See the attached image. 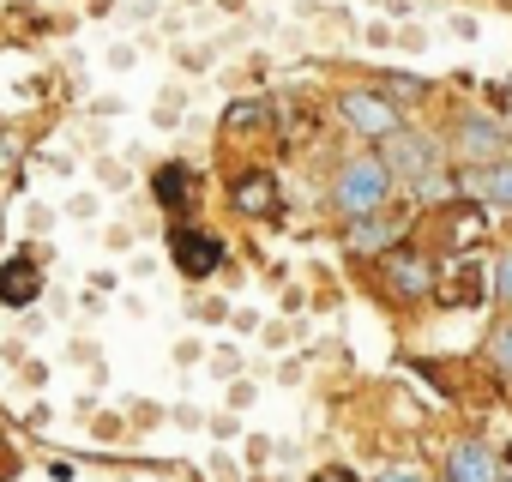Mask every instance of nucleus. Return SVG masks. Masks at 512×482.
I'll return each instance as SVG.
<instances>
[{
	"instance_id": "obj_15",
	"label": "nucleus",
	"mask_w": 512,
	"mask_h": 482,
	"mask_svg": "<svg viewBox=\"0 0 512 482\" xmlns=\"http://www.w3.org/2000/svg\"><path fill=\"white\" fill-rule=\"evenodd\" d=\"M446 241L452 248H476L482 241V211H452L446 217Z\"/></svg>"
},
{
	"instance_id": "obj_11",
	"label": "nucleus",
	"mask_w": 512,
	"mask_h": 482,
	"mask_svg": "<svg viewBox=\"0 0 512 482\" xmlns=\"http://www.w3.org/2000/svg\"><path fill=\"white\" fill-rule=\"evenodd\" d=\"M37 290H43V272L31 266V254H19V260L0 266V302H7V308H31Z\"/></svg>"
},
{
	"instance_id": "obj_19",
	"label": "nucleus",
	"mask_w": 512,
	"mask_h": 482,
	"mask_svg": "<svg viewBox=\"0 0 512 482\" xmlns=\"http://www.w3.org/2000/svg\"><path fill=\"white\" fill-rule=\"evenodd\" d=\"M320 482H356V470H344V464H326V470H320Z\"/></svg>"
},
{
	"instance_id": "obj_1",
	"label": "nucleus",
	"mask_w": 512,
	"mask_h": 482,
	"mask_svg": "<svg viewBox=\"0 0 512 482\" xmlns=\"http://www.w3.org/2000/svg\"><path fill=\"white\" fill-rule=\"evenodd\" d=\"M392 193H398V181L386 175L380 151H350V157L332 169V205H338L344 223H350V217H374V211H386Z\"/></svg>"
},
{
	"instance_id": "obj_16",
	"label": "nucleus",
	"mask_w": 512,
	"mask_h": 482,
	"mask_svg": "<svg viewBox=\"0 0 512 482\" xmlns=\"http://www.w3.org/2000/svg\"><path fill=\"white\" fill-rule=\"evenodd\" d=\"M380 91L392 103H422L428 97V79H410V73H380Z\"/></svg>"
},
{
	"instance_id": "obj_8",
	"label": "nucleus",
	"mask_w": 512,
	"mask_h": 482,
	"mask_svg": "<svg viewBox=\"0 0 512 482\" xmlns=\"http://www.w3.org/2000/svg\"><path fill=\"white\" fill-rule=\"evenodd\" d=\"M229 205L241 211V217H278V181L266 175V169H241L235 175V187H229Z\"/></svg>"
},
{
	"instance_id": "obj_6",
	"label": "nucleus",
	"mask_w": 512,
	"mask_h": 482,
	"mask_svg": "<svg viewBox=\"0 0 512 482\" xmlns=\"http://www.w3.org/2000/svg\"><path fill=\"white\" fill-rule=\"evenodd\" d=\"M169 260H175V272H187V278H211V272L223 266V241H217L211 229H199V223H175V229H169Z\"/></svg>"
},
{
	"instance_id": "obj_10",
	"label": "nucleus",
	"mask_w": 512,
	"mask_h": 482,
	"mask_svg": "<svg viewBox=\"0 0 512 482\" xmlns=\"http://www.w3.org/2000/svg\"><path fill=\"white\" fill-rule=\"evenodd\" d=\"M458 193H470L494 211H512V157L488 163V169H458Z\"/></svg>"
},
{
	"instance_id": "obj_7",
	"label": "nucleus",
	"mask_w": 512,
	"mask_h": 482,
	"mask_svg": "<svg viewBox=\"0 0 512 482\" xmlns=\"http://www.w3.org/2000/svg\"><path fill=\"white\" fill-rule=\"evenodd\" d=\"M446 482H506V476H500V458H494L476 434H464V440H452V452H446Z\"/></svg>"
},
{
	"instance_id": "obj_14",
	"label": "nucleus",
	"mask_w": 512,
	"mask_h": 482,
	"mask_svg": "<svg viewBox=\"0 0 512 482\" xmlns=\"http://www.w3.org/2000/svg\"><path fill=\"white\" fill-rule=\"evenodd\" d=\"M434 290H440V302H446V308H470V302H482V278H476L470 266H464L452 284H434Z\"/></svg>"
},
{
	"instance_id": "obj_12",
	"label": "nucleus",
	"mask_w": 512,
	"mask_h": 482,
	"mask_svg": "<svg viewBox=\"0 0 512 482\" xmlns=\"http://www.w3.org/2000/svg\"><path fill=\"white\" fill-rule=\"evenodd\" d=\"M187 187H193V169H187V163H163V169L151 175V199H157L163 211H181V205H187Z\"/></svg>"
},
{
	"instance_id": "obj_18",
	"label": "nucleus",
	"mask_w": 512,
	"mask_h": 482,
	"mask_svg": "<svg viewBox=\"0 0 512 482\" xmlns=\"http://www.w3.org/2000/svg\"><path fill=\"white\" fill-rule=\"evenodd\" d=\"M494 296H500V302L512 308V254H506V260L494 266Z\"/></svg>"
},
{
	"instance_id": "obj_3",
	"label": "nucleus",
	"mask_w": 512,
	"mask_h": 482,
	"mask_svg": "<svg viewBox=\"0 0 512 482\" xmlns=\"http://www.w3.org/2000/svg\"><path fill=\"white\" fill-rule=\"evenodd\" d=\"M446 139H452L458 169H488V163H506L512 157V133L500 121H488V115H458Z\"/></svg>"
},
{
	"instance_id": "obj_5",
	"label": "nucleus",
	"mask_w": 512,
	"mask_h": 482,
	"mask_svg": "<svg viewBox=\"0 0 512 482\" xmlns=\"http://www.w3.org/2000/svg\"><path fill=\"white\" fill-rule=\"evenodd\" d=\"M434 260L428 254H416V248H386L380 254V290L392 296V302H428L434 296Z\"/></svg>"
},
{
	"instance_id": "obj_13",
	"label": "nucleus",
	"mask_w": 512,
	"mask_h": 482,
	"mask_svg": "<svg viewBox=\"0 0 512 482\" xmlns=\"http://www.w3.org/2000/svg\"><path fill=\"white\" fill-rule=\"evenodd\" d=\"M272 121V97H235L223 103V133H253Z\"/></svg>"
},
{
	"instance_id": "obj_21",
	"label": "nucleus",
	"mask_w": 512,
	"mask_h": 482,
	"mask_svg": "<svg viewBox=\"0 0 512 482\" xmlns=\"http://www.w3.org/2000/svg\"><path fill=\"white\" fill-rule=\"evenodd\" d=\"M506 7H512V0H506Z\"/></svg>"
},
{
	"instance_id": "obj_9",
	"label": "nucleus",
	"mask_w": 512,
	"mask_h": 482,
	"mask_svg": "<svg viewBox=\"0 0 512 482\" xmlns=\"http://www.w3.org/2000/svg\"><path fill=\"white\" fill-rule=\"evenodd\" d=\"M398 235H404V217L374 211V217H350V223H344V248H350V254H386Z\"/></svg>"
},
{
	"instance_id": "obj_4",
	"label": "nucleus",
	"mask_w": 512,
	"mask_h": 482,
	"mask_svg": "<svg viewBox=\"0 0 512 482\" xmlns=\"http://www.w3.org/2000/svg\"><path fill=\"white\" fill-rule=\"evenodd\" d=\"M434 157H440V145L428 133H416V127H398L392 139H380V163H386V175L398 187H422L434 175Z\"/></svg>"
},
{
	"instance_id": "obj_2",
	"label": "nucleus",
	"mask_w": 512,
	"mask_h": 482,
	"mask_svg": "<svg viewBox=\"0 0 512 482\" xmlns=\"http://www.w3.org/2000/svg\"><path fill=\"white\" fill-rule=\"evenodd\" d=\"M338 115H344V127H350L356 139H368V145H380V139H392V133L404 127L398 103H392L380 85H350V91H338Z\"/></svg>"
},
{
	"instance_id": "obj_20",
	"label": "nucleus",
	"mask_w": 512,
	"mask_h": 482,
	"mask_svg": "<svg viewBox=\"0 0 512 482\" xmlns=\"http://www.w3.org/2000/svg\"><path fill=\"white\" fill-rule=\"evenodd\" d=\"M380 482H428V476H416V470H386Z\"/></svg>"
},
{
	"instance_id": "obj_17",
	"label": "nucleus",
	"mask_w": 512,
	"mask_h": 482,
	"mask_svg": "<svg viewBox=\"0 0 512 482\" xmlns=\"http://www.w3.org/2000/svg\"><path fill=\"white\" fill-rule=\"evenodd\" d=\"M488 362H494V368H500V374L512 380V314H506V320H500V326L488 332Z\"/></svg>"
}]
</instances>
